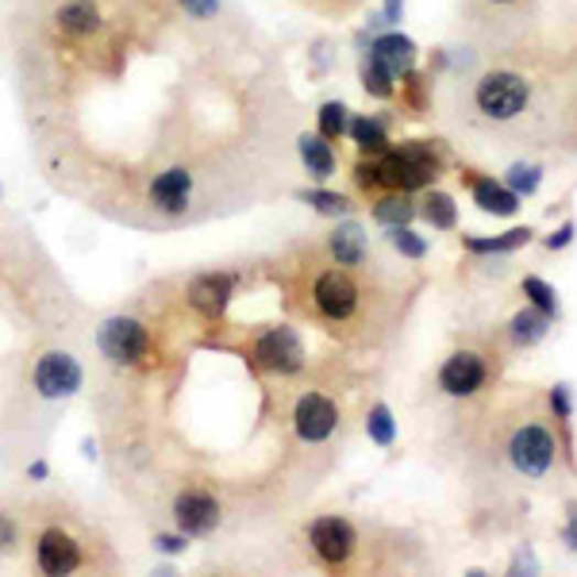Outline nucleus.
<instances>
[{"label":"nucleus","instance_id":"f257e3e1","mask_svg":"<svg viewBox=\"0 0 577 577\" xmlns=\"http://www.w3.org/2000/svg\"><path fill=\"white\" fill-rule=\"evenodd\" d=\"M46 23L54 39L74 54L108 51L112 43V20H108L105 0H54Z\"/></svg>","mask_w":577,"mask_h":577},{"label":"nucleus","instance_id":"f03ea898","mask_svg":"<svg viewBox=\"0 0 577 577\" xmlns=\"http://www.w3.org/2000/svg\"><path fill=\"white\" fill-rule=\"evenodd\" d=\"M532 105V81L516 69H489L473 81L470 89V108L478 120L486 123H516Z\"/></svg>","mask_w":577,"mask_h":577},{"label":"nucleus","instance_id":"7ed1b4c3","mask_svg":"<svg viewBox=\"0 0 577 577\" xmlns=\"http://www.w3.org/2000/svg\"><path fill=\"white\" fill-rule=\"evenodd\" d=\"M378 177L393 193H416L439 177V151L432 143H401L389 146L378 159Z\"/></svg>","mask_w":577,"mask_h":577},{"label":"nucleus","instance_id":"20e7f679","mask_svg":"<svg viewBox=\"0 0 577 577\" xmlns=\"http://www.w3.org/2000/svg\"><path fill=\"white\" fill-rule=\"evenodd\" d=\"M31 566L39 574H77L92 566L89 540L74 532L69 524H46L35 535V551H31Z\"/></svg>","mask_w":577,"mask_h":577},{"label":"nucleus","instance_id":"39448f33","mask_svg":"<svg viewBox=\"0 0 577 577\" xmlns=\"http://www.w3.org/2000/svg\"><path fill=\"white\" fill-rule=\"evenodd\" d=\"M146 205H151L162 220H185V213L197 205V174H193L185 162L159 166L146 177Z\"/></svg>","mask_w":577,"mask_h":577},{"label":"nucleus","instance_id":"423d86ee","mask_svg":"<svg viewBox=\"0 0 577 577\" xmlns=\"http://www.w3.org/2000/svg\"><path fill=\"white\" fill-rule=\"evenodd\" d=\"M151 347H154L151 327L135 316H112L97 327V350L105 355V362L120 366V370L151 358Z\"/></svg>","mask_w":577,"mask_h":577},{"label":"nucleus","instance_id":"0eeeda50","mask_svg":"<svg viewBox=\"0 0 577 577\" xmlns=\"http://www.w3.org/2000/svg\"><path fill=\"white\" fill-rule=\"evenodd\" d=\"M174 524L177 532H185L189 540H205L216 527L224 524V509L220 497L208 486H185L182 493L174 497Z\"/></svg>","mask_w":577,"mask_h":577},{"label":"nucleus","instance_id":"6e6552de","mask_svg":"<svg viewBox=\"0 0 577 577\" xmlns=\"http://www.w3.org/2000/svg\"><path fill=\"white\" fill-rule=\"evenodd\" d=\"M251 358L266 373L288 378V373L304 370V342H301V335H296L293 327L277 324V327H266V331L251 342Z\"/></svg>","mask_w":577,"mask_h":577},{"label":"nucleus","instance_id":"1a4fd4ad","mask_svg":"<svg viewBox=\"0 0 577 577\" xmlns=\"http://www.w3.org/2000/svg\"><path fill=\"white\" fill-rule=\"evenodd\" d=\"M355 547H358V535L350 527V520L342 516H316L308 524V551L316 555L319 566L327 570H339L355 558Z\"/></svg>","mask_w":577,"mask_h":577},{"label":"nucleus","instance_id":"9d476101","mask_svg":"<svg viewBox=\"0 0 577 577\" xmlns=\"http://www.w3.org/2000/svg\"><path fill=\"white\" fill-rule=\"evenodd\" d=\"M81 362L74 355H66V350H46L35 362V370H31V385H35V393L43 401H66V396H74L81 389Z\"/></svg>","mask_w":577,"mask_h":577},{"label":"nucleus","instance_id":"9b49d317","mask_svg":"<svg viewBox=\"0 0 577 577\" xmlns=\"http://www.w3.org/2000/svg\"><path fill=\"white\" fill-rule=\"evenodd\" d=\"M555 435L543 424H524L509 443V458L524 478H543L555 466Z\"/></svg>","mask_w":577,"mask_h":577},{"label":"nucleus","instance_id":"f8f14e48","mask_svg":"<svg viewBox=\"0 0 577 577\" xmlns=\"http://www.w3.org/2000/svg\"><path fill=\"white\" fill-rule=\"evenodd\" d=\"M358 285L355 277L347 274V270H327V274L316 277V285H312V304H316V312L324 319H331V324H347L350 316L358 312Z\"/></svg>","mask_w":577,"mask_h":577},{"label":"nucleus","instance_id":"ddd939ff","mask_svg":"<svg viewBox=\"0 0 577 577\" xmlns=\"http://www.w3.org/2000/svg\"><path fill=\"white\" fill-rule=\"evenodd\" d=\"M339 427V404L324 393H301L293 404V432L301 443H327Z\"/></svg>","mask_w":577,"mask_h":577},{"label":"nucleus","instance_id":"4468645a","mask_svg":"<svg viewBox=\"0 0 577 577\" xmlns=\"http://www.w3.org/2000/svg\"><path fill=\"white\" fill-rule=\"evenodd\" d=\"M231 293H236V277L224 274V270H208V274H197L185 288V301L197 316L205 319H220L231 304Z\"/></svg>","mask_w":577,"mask_h":577},{"label":"nucleus","instance_id":"2eb2a0df","mask_svg":"<svg viewBox=\"0 0 577 577\" xmlns=\"http://www.w3.org/2000/svg\"><path fill=\"white\" fill-rule=\"evenodd\" d=\"M486 378H489L486 358L473 355V350H455L439 370V389L447 396H473L486 385Z\"/></svg>","mask_w":577,"mask_h":577},{"label":"nucleus","instance_id":"dca6fc26","mask_svg":"<svg viewBox=\"0 0 577 577\" xmlns=\"http://www.w3.org/2000/svg\"><path fill=\"white\" fill-rule=\"evenodd\" d=\"M362 54H373L378 62H385L389 69H393V77H404L416 69V43H412L409 35H401V31H381V35L370 39V46H366Z\"/></svg>","mask_w":577,"mask_h":577},{"label":"nucleus","instance_id":"f3484780","mask_svg":"<svg viewBox=\"0 0 577 577\" xmlns=\"http://www.w3.org/2000/svg\"><path fill=\"white\" fill-rule=\"evenodd\" d=\"M347 135H350V143L358 146L362 159H381V154L393 146L389 128H385V116H350Z\"/></svg>","mask_w":577,"mask_h":577},{"label":"nucleus","instance_id":"a211bd4d","mask_svg":"<svg viewBox=\"0 0 577 577\" xmlns=\"http://www.w3.org/2000/svg\"><path fill=\"white\" fill-rule=\"evenodd\" d=\"M296 151H301V162H304V170H308V177H316V182H327V177L339 170V154L331 151V139H324L319 131L296 139Z\"/></svg>","mask_w":577,"mask_h":577},{"label":"nucleus","instance_id":"6ab92c4d","mask_svg":"<svg viewBox=\"0 0 577 577\" xmlns=\"http://www.w3.org/2000/svg\"><path fill=\"white\" fill-rule=\"evenodd\" d=\"M327 251H331V259L339 262V266H362L366 262V231H362V224H355V220H347V224H339V228L327 236Z\"/></svg>","mask_w":577,"mask_h":577},{"label":"nucleus","instance_id":"aec40b11","mask_svg":"<svg viewBox=\"0 0 577 577\" xmlns=\"http://www.w3.org/2000/svg\"><path fill=\"white\" fill-rule=\"evenodd\" d=\"M473 200H478V208H486V213L493 216H512L520 208V197L509 189V185L493 182V177H478L473 182Z\"/></svg>","mask_w":577,"mask_h":577},{"label":"nucleus","instance_id":"412c9836","mask_svg":"<svg viewBox=\"0 0 577 577\" xmlns=\"http://www.w3.org/2000/svg\"><path fill=\"white\" fill-rule=\"evenodd\" d=\"M362 89L373 100H393L396 97V77L385 62H378L373 54H362Z\"/></svg>","mask_w":577,"mask_h":577},{"label":"nucleus","instance_id":"4be33fe9","mask_svg":"<svg viewBox=\"0 0 577 577\" xmlns=\"http://www.w3.org/2000/svg\"><path fill=\"white\" fill-rule=\"evenodd\" d=\"M373 220L385 224V228H404V224L416 220V205L409 200V193H389L373 205Z\"/></svg>","mask_w":577,"mask_h":577},{"label":"nucleus","instance_id":"5701e85b","mask_svg":"<svg viewBox=\"0 0 577 577\" xmlns=\"http://www.w3.org/2000/svg\"><path fill=\"white\" fill-rule=\"evenodd\" d=\"M547 327H551V316L547 312H540V308H524V312H516L512 316V339L520 342V347H535V342L547 335Z\"/></svg>","mask_w":577,"mask_h":577},{"label":"nucleus","instance_id":"b1692460","mask_svg":"<svg viewBox=\"0 0 577 577\" xmlns=\"http://www.w3.org/2000/svg\"><path fill=\"white\" fill-rule=\"evenodd\" d=\"M524 243H532V228H512V231L493 236V239H478V236L466 239V247H470L473 254H509V251H516V247H524Z\"/></svg>","mask_w":577,"mask_h":577},{"label":"nucleus","instance_id":"393cba45","mask_svg":"<svg viewBox=\"0 0 577 577\" xmlns=\"http://www.w3.org/2000/svg\"><path fill=\"white\" fill-rule=\"evenodd\" d=\"M347 123H350V108L342 100H324L316 112V128L324 139H342L347 135Z\"/></svg>","mask_w":577,"mask_h":577},{"label":"nucleus","instance_id":"a878e982","mask_svg":"<svg viewBox=\"0 0 577 577\" xmlns=\"http://www.w3.org/2000/svg\"><path fill=\"white\" fill-rule=\"evenodd\" d=\"M424 220L432 224V228H439V231H450V228L458 224L455 200H450L447 193H427V200H424Z\"/></svg>","mask_w":577,"mask_h":577},{"label":"nucleus","instance_id":"bb28decb","mask_svg":"<svg viewBox=\"0 0 577 577\" xmlns=\"http://www.w3.org/2000/svg\"><path fill=\"white\" fill-rule=\"evenodd\" d=\"M366 435H370L378 447H393L396 439V424H393V412L385 404H373L370 416H366Z\"/></svg>","mask_w":577,"mask_h":577},{"label":"nucleus","instance_id":"cd10ccee","mask_svg":"<svg viewBox=\"0 0 577 577\" xmlns=\"http://www.w3.org/2000/svg\"><path fill=\"white\" fill-rule=\"evenodd\" d=\"M301 200L324 216H347L350 213V200L342 197V193H331V189H308V193H301Z\"/></svg>","mask_w":577,"mask_h":577},{"label":"nucleus","instance_id":"c85d7f7f","mask_svg":"<svg viewBox=\"0 0 577 577\" xmlns=\"http://www.w3.org/2000/svg\"><path fill=\"white\" fill-rule=\"evenodd\" d=\"M540 182H543V166H532V162H516V166L509 170V189L516 193H524V197H532L535 189H540Z\"/></svg>","mask_w":577,"mask_h":577},{"label":"nucleus","instance_id":"c756f323","mask_svg":"<svg viewBox=\"0 0 577 577\" xmlns=\"http://www.w3.org/2000/svg\"><path fill=\"white\" fill-rule=\"evenodd\" d=\"M23 543V520L12 509H0V558L15 555Z\"/></svg>","mask_w":577,"mask_h":577},{"label":"nucleus","instance_id":"7c9ffc66","mask_svg":"<svg viewBox=\"0 0 577 577\" xmlns=\"http://www.w3.org/2000/svg\"><path fill=\"white\" fill-rule=\"evenodd\" d=\"M389 243H393V251H401L404 259H424L427 254V239L416 236L409 224H404V228H389Z\"/></svg>","mask_w":577,"mask_h":577},{"label":"nucleus","instance_id":"2f4dec72","mask_svg":"<svg viewBox=\"0 0 577 577\" xmlns=\"http://www.w3.org/2000/svg\"><path fill=\"white\" fill-rule=\"evenodd\" d=\"M524 293L532 296V304L540 312H547V316H558V296H555V288L543 282V277H524Z\"/></svg>","mask_w":577,"mask_h":577},{"label":"nucleus","instance_id":"473e14b6","mask_svg":"<svg viewBox=\"0 0 577 577\" xmlns=\"http://www.w3.org/2000/svg\"><path fill=\"white\" fill-rule=\"evenodd\" d=\"M177 8H182V15L185 20H193V23H213V20H220V0H174Z\"/></svg>","mask_w":577,"mask_h":577},{"label":"nucleus","instance_id":"72a5a7b5","mask_svg":"<svg viewBox=\"0 0 577 577\" xmlns=\"http://www.w3.org/2000/svg\"><path fill=\"white\" fill-rule=\"evenodd\" d=\"M355 185H358V189H362V193H370V189H378V185H381V177H378V162H358V166H355Z\"/></svg>","mask_w":577,"mask_h":577},{"label":"nucleus","instance_id":"f704fd0d","mask_svg":"<svg viewBox=\"0 0 577 577\" xmlns=\"http://www.w3.org/2000/svg\"><path fill=\"white\" fill-rule=\"evenodd\" d=\"M185 540H189L185 532H177V535L174 532H162V535H154V551H162V555H182V551L189 547Z\"/></svg>","mask_w":577,"mask_h":577},{"label":"nucleus","instance_id":"c9c22d12","mask_svg":"<svg viewBox=\"0 0 577 577\" xmlns=\"http://www.w3.org/2000/svg\"><path fill=\"white\" fill-rule=\"evenodd\" d=\"M551 404H555L558 420H570L574 404H570V385H555V393H551Z\"/></svg>","mask_w":577,"mask_h":577},{"label":"nucleus","instance_id":"e433bc0d","mask_svg":"<svg viewBox=\"0 0 577 577\" xmlns=\"http://www.w3.org/2000/svg\"><path fill=\"white\" fill-rule=\"evenodd\" d=\"M401 15H404V0H385V4H381V20H385L389 28L401 23Z\"/></svg>","mask_w":577,"mask_h":577},{"label":"nucleus","instance_id":"4c0bfd02","mask_svg":"<svg viewBox=\"0 0 577 577\" xmlns=\"http://www.w3.org/2000/svg\"><path fill=\"white\" fill-rule=\"evenodd\" d=\"M570 239H574V224H563V228L547 239V247L551 251H563V247H570Z\"/></svg>","mask_w":577,"mask_h":577},{"label":"nucleus","instance_id":"58836bf2","mask_svg":"<svg viewBox=\"0 0 577 577\" xmlns=\"http://www.w3.org/2000/svg\"><path fill=\"white\" fill-rule=\"evenodd\" d=\"M566 543L577 551V509H570V524H566Z\"/></svg>","mask_w":577,"mask_h":577},{"label":"nucleus","instance_id":"ea45409f","mask_svg":"<svg viewBox=\"0 0 577 577\" xmlns=\"http://www.w3.org/2000/svg\"><path fill=\"white\" fill-rule=\"evenodd\" d=\"M28 478H46V462H35V466H28Z\"/></svg>","mask_w":577,"mask_h":577},{"label":"nucleus","instance_id":"a19ab883","mask_svg":"<svg viewBox=\"0 0 577 577\" xmlns=\"http://www.w3.org/2000/svg\"><path fill=\"white\" fill-rule=\"evenodd\" d=\"M486 4H493V8H512V4H520V0H486Z\"/></svg>","mask_w":577,"mask_h":577},{"label":"nucleus","instance_id":"79ce46f5","mask_svg":"<svg viewBox=\"0 0 577 577\" xmlns=\"http://www.w3.org/2000/svg\"><path fill=\"white\" fill-rule=\"evenodd\" d=\"M0 193H4V189H0Z\"/></svg>","mask_w":577,"mask_h":577}]
</instances>
